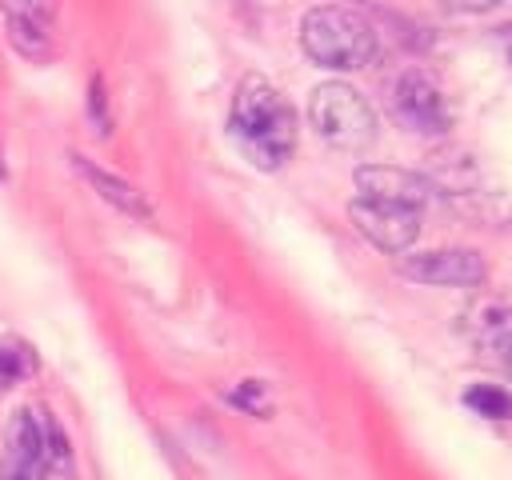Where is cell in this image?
<instances>
[{"label":"cell","instance_id":"6da1fadb","mask_svg":"<svg viewBox=\"0 0 512 480\" xmlns=\"http://www.w3.org/2000/svg\"><path fill=\"white\" fill-rule=\"evenodd\" d=\"M228 132H232L236 148L244 152V160H252L260 172L284 168L288 156L296 152V112H292L288 96L256 72H248L236 84Z\"/></svg>","mask_w":512,"mask_h":480},{"label":"cell","instance_id":"7a4b0ae2","mask_svg":"<svg viewBox=\"0 0 512 480\" xmlns=\"http://www.w3.org/2000/svg\"><path fill=\"white\" fill-rule=\"evenodd\" d=\"M300 48L312 64L332 72H356L368 68L380 56L376 28L344 4H316L300 20Z\"/></svg>","mask_w":512,"mask_h":480},{"label":"cell","instance_id":"3957f363","mask_svg":"<svg viewBox=\"0 0 512 480\" xmlns=\"http://www.w3.org/2000/svg\"><path fill=\"white\" fill-rule=\"evenodd\" d=\"M308 120L320 140L340 152H364L376 140V112L372 104L344 80L316 84L308 96Z\"/></svg>","mask_w":512,"mask_h":480},{"label":"cell","instance_id":"277c9868","mask_svg":"<svg viewBox=\"0 0 512 480\" xmlns=\"http://www.w3.org/2000/svg\"><path fill=\"white\" fill-rule=\"evenodd\" d=\"M420 212L412 204H396V200H376V196H356L348 204V220L356 224V232L364 240H372L380 252L400 256L416 244L420 236Z\"/></svg>","mask_w":512,"mask_h":480},{"label":"cell","instance_id":"5b68a950","mask_svg":"<svg viewBox=\"0 0 512 480\" xmlns=\"http://www.w3.org/2000/svg\"><path fill=\"white\" fill-rule=\"evenodd\" d=\"M392 112L404 128H412L420 136H440L452 124V112H448V100H444L440 84L420 68L400 72V80L392 88Z\"/></svg>","mask_w":512,"mask_h":480},{"label":"cell","instance_id":"8992f818","mask_svg":"<svg viewBox=\"0 0 512 480\" xmlns=\"http://www.w3.org/2000/svg\"><path fill=\"white\" fill-rule=\"evenodd\" d=\"M396 272L416 284L436 288H472L484 280V260L472 248H432V252H400Z\"/></svg>","mask_w":512,"mask_h":480},{"label":"cell","instance_id":"52a82bcc","mask_svg":"<svg viewBox=\"0 0 512 480\" xmlns=\"http://www.w3.org/2000/svg\"><path fill=\"white\" fill-rule=\"evenodd\" d=\"M40 420L28 408H16L4 424V448H0V480H36L40 476Z\"/></svg>","mask_w":512,"mask_h":480},{"label":"cell","instance_id":"ba28073f","mask_svg":"<svg viewBox=\"0 0 512 480\" xmlns=\"http://www.w3.org/2000/svg\"><path fill=\"white\" fill-rule=\"evenodd\" d=\"M360 196H376V200H396V204H412L424 208L432 196V184L420 172L408 168H392V164H360L352 172Z\"/></svg>","mask_w":512,"mask_h":480},{"label":"cell","instance_id":"9c48e42d","mask_svg":"<svg viewBox=\"0 0 512 480\" xmlns=\"http://www.w3.org/2000/svg\"><path fill=\"white\" fill-rule=\"evenodd\" d=\"M464 336L480 352H512V304L508 300H476L464 312Z\"/></svg>","mask_w":512,"mask_h":480},{"label":"cell","instance_id":"30bf717a","mask_svg":"<svg viewBox=\"0 0 512 480\" xmlns=\"http://www.w3.org/2000/svg\"><path fill=\"white\" fill-rule=\"evenodd\" d=\"M72 164H76V172L96 188V196L100 200H108L112 208H120L124 216H136V220H152V204L144 200V192H136L128 180H120V176H112L108 168H100V164H92L88 156H72Z\"/></svg>","mask_w":512,"mask_h":480},{"label":"cell","instance_id":"8fae6325","mask_svg":"<svg viewBox=\"0 0 512 480\" xmlns=\"http://www.w3.org/2000/svg\"><path fill=\"white\" fill-rule=\"evenodd\" d=\"M40 436H44V452H40V476L36 480H72L76 468H72V444L60 428L56 416H40Z\"/></svg>","mask_w":512,"mask_h":480},{"label":"cell","instance_id":"7c38bea8","mask_svg":"<svg viewBox=\"0 0 512 480\" xmlns=\"http://www.w3.org/2000/svg\"><path fill=\"white\" fill-rule=\"evenodd\" d=\"M4 28H8V44L24 56V60H36V64H44V60H52V28H44V24H32V20H20V16H4Z\"/></svg>","mask_w":512,"mask_h":480},{"label":"cell","instance_id":"4fadbf2b","mask_svg":"<svg viewBox=\"0 0 512 480\" xmlns=\"http://www.w3.org/2000/svg\"><path fill=\"white\" fill-rule=\"evenodd\" d=\"M36 372V352H32V344L28 340H20V336H4L0 340V384L8 388V384H20V380H28Z\"/></svg>","mask_w":512,"mask_h":480},{"label":"cell","instance_id":"5bb4252c","mask_svg":"<svg viewBox=\"0 0 512 480\" xmlns=\"http://www.w3.org/2000/svg\"><path fill=\"white\" fill-rule=\"evenodd\" d=\"M464 404L476 412V416H488V420H512V396L496 384H472L464 392Z\"/></svg>","mask_w":512,"mask_h":480},{"label":"cell","instance_id":"9a60e30c","mask_svg":"<svg viewBox=\"0 0 512 480\" xmlns=\"http://www.w3.org/2000/svg\"><path fill=\"white\" fill-rule=\"evenodd\" d=\"M0 12L32 20V24H44V28L56 24V0H0Z\"/></svg>","mask_w":512,"mask_h":480},{"label":"cell","instance_id":"2e32d148","mask_svg":"<svg viewBox=\"0 0 512 480\" xmlns=\"http://www.w3.org/2000/svg\"><path fill=\"white\" fill-rule=\"evenodd\" d=\"M228 400H232L236 408L252 412V416H264V412H268V392H264L260 380H244V384H236V388L228 392Z\"/></svg>","mask_w":512,"mask_h":480},{"label":"cell","instance_id":"e0dca14e","mask_svg":"<svg viewBox=\"0 0 512 480\" xmlns=\"http://www.w3.org/2000/svg\"><path fill=\"white\" fill-rule=\"evenodd\" d=\"M88 112H92V120H96L100 132L112 128V120H108V96H104V80H100V76H92V88H88Z\"/></svg>","mask_w":512,"mask_h":480},{"label":"cell","instance_id":"ac0fdd59","mask_svg":"<svg viewBox=\"0 0 512 480\" xmlns=\"http://www.w3.org/2000/svg\"><path fill=\"white\" fill-rule=\"evenodd\" d=\"M460 8H468V12H484V8H496L500 0H456Z\"/></svg>","mask_w":512,"mask_h":480},{"label":"cell","instance_id":"d6986e66","mask_svg":"<svg viewBox=\"0 0 512 480\" xmlns=\"http://www.w3.org/2000/svg\"><path fill=\"white\" fill-rule=\"evenodd\" d=\"M512 32V28H508ZM504 52H508V64H512V36H508V44H504Z\"/></svg>","mask_w":512,"mask_h":480},{"label":"cell","instance_id":"ffe728a7","mask_svg":"<svg viewBox=\"0 0 512 480\" xmlns=\"http://www.w3.org/2000/svg\"><path fill=\"white\" fill-rule=\"evenodd\" d=\"M504 360H508V376H512V352H508V356H504Z\"/></svg>","mask_w":512,"mask_h":480}]
</instances>
